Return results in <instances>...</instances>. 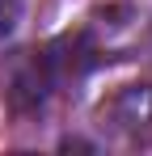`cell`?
I'll return each mask as SVG.
<instances>
[{"instance_id":"1","label":"cell","mask_w":152,"mask_h":156,"mask_svg":"<svg viewBox=\"0 0 152 156\" xmlns=\"http://www.w3.org/2000/svg\"><path fill=\"white\" fill-rule=\"evenodd\" d=\"M101 122H110V131L127 135L131 144L148 139V131H152V89L148 84H131L123 93H114L101 105Z\"/></svg>"},{"instance_id":"2","label":"cell","mask_w":152,"mask_h":156,"mask_svg":"<svg viewBox=\"0 0 152 156\" xmlns=\"http://www.w3.org/2000/svg\"><path fill=\"white\" fill-rule=\"evenodd\" d=\"M17 21H21V0H0V38L13 34Z\"/></svg>"}]
</instances>
